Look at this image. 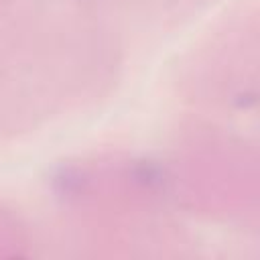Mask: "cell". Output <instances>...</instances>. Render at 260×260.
Wrapping results in <instances>:
<instances>
[{"mask_svg":"<svg viewBox=\"0 0 260 260\" xmlns=\"http://www.w3.org/2000/svg\"><path fill=\"white\" fill-rule=\"evenodd\" d=\"M85 183H87L85 175L79 169H73V167H63L53 177V187L63 197H75V195H79L85 189Z\"/></svg>","mask_w":260,"mask_h":260,"instance_id":"1","label":"cell"},{"mask_svg":"<svg viewBox=\"0 0 260 260\" xmlns=\"http://www.w3.org/2000/svg\"><path fill=\"white\" fill-rule=\"evenodd\" d=\"M130 177L134 183L148 187V189H154V187H160L165 183V169H160L152 160H140L130 169Z\"/></svg>","mask_w":260,"mask_h":260,"instance_id":"2","label":"cell"}]
</instances>
